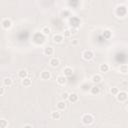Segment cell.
<instances>
[{
  "label": "cell",
  "instance_id": "cell-21",
  "mask_svg": "<svg viewBox=\"0 0 128 128\" xmlns=\"http://www.w3.org/2000/svg\"><path fill=\"white\" fill-rule=\"evenodd\" d=\"M51 118L54 119V120H58L61 118V114L58 110H55V111H52L51 112Z\"/></svg>",
  "mask_w": 128,
  "mask_h": 128
},
{
  "label": "cell",
  "instance_id": "cell-25",
  "mask_svg": "<svg viewBox=\"0 0 128 128\" xmlns=\"http://www.w3.org/2000/svg\"><path fill=\"white\" fill-rule=\"evenodd\" d=\"M50 32H51V29H50V27H48V26H44V27L42 28V30H41V33H42L43 35H48V34H50Z\"/></svg>",
  "mask_w": 128,
  "mask_h": 128
},
{
  "label": "cell",
  "instance_id": "cell-30",
  "mask_svg": "<svg viewBox=\"0 0 128 128\" xmlns=\"http://www.w3.org/2000/svg\"><path fill=\"white\" fill-rule=\"evenodd\" d=\"M68 95H69V93H67V92H63V93H61V98H62V100L65 101V100L68 98Z\"/></svg>",
  "mask_w": 128,
  "mask_h": 128
},
{
  "label": "cell",
  "instance_id": "cell-35",
  "mask_svg": "<svg viewBox=\"0 0 128 128\" xmlns=\"http://www.w3.org/2000/svg\"><path fill=\"white\" fill-rule=\"evenodd\" d=\"M78 44V40L77 39H73L72 40V45H77Z\"/></svg>",
  "mask_w": 128,
  "mask_h": 128
},
{
  "label": "cell",
  "instance_id": "cell-34",
  "mask_svg": "<svg viewBox=\"0 0 128 128\" xmlns=\"http://www.w3.org/2000/svg\"><path fill=\"white\" fill-rule=\"evenodd\" d=\"M5 93V88L4 87H2V86H0V96L1 95H3Z\"/></svg>",
  "mask_w": 128,
  "mask_h": 128
},
{
  "label": "cell",
  "instance_id": "cell-10",
  "mask_svg": "<svg viewBox=\"0 0 128 128\" xmlns=\"http://www.w3.org/2000/svg\"><path fill=\"white\" fill-rule=\"evenodd\" d=\"M49 64H50L51 67H54V68H55V67H58V66L60 65V60H59L58 58H56V57H53V58L50 59Z\"/></svg>",
  "mask_w": 128,
  "mask_h": 128
},
{
  "label": "cell",
  "instance_id": "cell-19",
  "mask_svg": "<svg viewBox=\"0 0 128 128\" xmlns=\"http://www.w3.org/2000/svg\"><path fill=\"white\" fill-rule=\"evenodd\" d=\"M109 69H110V67H109V65H108L107 63H103V64H101V65L99 66V70H100V72H102V73L108 72Z\"/></svg>",
  "mask_w": 128,
  "mask_h": 128
},
{
  "label": "cell",
  "instance_id": "cell-32",
  "mask_svg": "<svg viewBox=\"0 0 128 128\" xmlns=\"http://www.w3.org/2000/svg\"><path fill=\"white\" fill-rule=\"evenodd\" d=\"M68 4H69L70 6H77V5L79 4V2H78V1H69Z\"/></svg>",
  "mask_w": 128,
  "mask_h": 128
},
{
  "label": "cell",
  "instance_id": "cell-6",
  "mask_svg": "<svg viewBox=\"0 0 128 128\" xmlns=\"http://www.w3.org/2000/svg\"><path fill=\"white\" fill-rule=\"evenodd\" d=\"M82 57H83L84 60L89 61V60H91V59L94 57V53H93L91 50H85V51L82 53Z\"/></svg>",
  "mask_w": 128,
  "mask_h": 128
},
{
  "label": "cell",
  "instance_id": "cell-28",
  "mask_svg": "<svg viewBox=\"0 0 128 128\" xmlns=\"http://www.w3.org/2000/svg\"><path fill=\"white\" fill-rule=\"evenodd\" d=\"M118 92H119V89H118L117 87H111V88H110V93H111L112 95L116 96V95L118 94Z\"/></svg>",
  "mask_w": 128,
  "mask_h": 128
},
{
  "label": "cell",
  "instance_id": "cell-18",
  "mask_svg": "<svg viewBox=\"0 0 128 128\" xmlns=\"http://www.w3.org/2000/svg\"><path fill=\"white\" fill-rule=\"evenodd\" d=\"M44 54L46 55V56H51V55H53V53H54V50H53V48L51 47V46H46L45 48H44Z\"/></svg>",
  "mask_w": 128,
  "mask_h": 128
},
{
  "label": "cell",
  "instance_id": "cell-29",
  "mask_svg": "<svg viewBox=\"0 0 128 128\" xmlns=\"http://www.w3.org/2000/svg\"><path fill=\"white\" fill-rule=\"evenodd\" d=\"M68 16H70V11L69 10H63L61 12V17L62 18H67Z\"/></svg>",
  "mask_w": 128,
  "mask_h": 128
},
{
  "label": "cell",
  "instance_id": "cell-1",
  "mask_svg": "<svg viewBox=\"0 0 128 128\" xmlns=\"http://www.w3.org/2000/svg\"><path fill=\"white\" fill-rule=\"evenodd\" d=\"M127 14V8L124 5H119L115 9V15L117 17H125Z\"/></svg>",
  "mask_w": 128,
  "mask_h": 128
},
{
  "label": "cell",
  "instance_id": "cell-22",
  "mask_svg": "<svg viewBox=\"0 0 128 128\" xmlns=\"http://www.w3.org/2000/svg\"><path fill=\"white\" fill-rule=\"evenodd\" d=\"M3 84H4V86H6V87H10V86L13 84V81H12V79H11L10 77H6V78L3 79Z\"/></svg>",
  "mask_w": 128,
  "mask_h": 128
},
{
  "label": "cell",
  "instance_id": "cell-36",
  "mask_svg": "<svg viewBox=\"0 0 128 128\" xmlns=\"http://www.w3.org/2000/svg\"><path fill=\"white\" fill-rule=\"evenodd\" d=\"M23 128H32V126H31V125H29V124H26V125H24V126H23Z\"/></svg>",
  "mask_w": 128,
  "mask_h": 128
},
{
  "label": "cell",
  "instance_id": "cell-16",
  "mask_svg": "<svg viewBox=\"0 0 128 128\" xmlns=\"http://www.w3.org/2000/svg\"><path fill=\"white\" fill-rule=\"evenodd\" d=\"M18 77L23 80V79H25V78L28 77V72L25 69H21V70L18 71Z\"/></svg>",
  "mask_w": 128,
  "mask_h": 128
},
{
  "label": "cell",
  "instance_id": "cell-13",
  "mask_svg": "<svg viewBox=\"0 0 128 128\" xmlns=\"http://www.w3.org/2000/svg\"><path fill=\"white\" fill-rule=\"evenodd\" d=\"M63 75L67 78V77H70L73 75V69L71 67H65L63 69Z\"/></svg>",
  "mask_w": 128,
  "mask_h": 128
},
{
  "label": "cell",
  "instance_id": "cell-3",
  "mask_svg": "<svg viewBox=\"0 0 128 128\" xmlns=\"http://www.w3.org/2000/svg\"><path fill=\"white\" fill-rule=\"evenodd\" d=\"M81 121H82V123L85 124V125H90V124L93 123V121H94V117H93L91 114L87 113V114H84V115L82 116Z\"/></svg>",
  "mask_w": 128,
  "mask_h": 128
},
{
  "label": "cell",
  "instance_id": "cell-15",
  "mask_svg": "<svg viewBox=\"0 0 128 128\" xmlns=\"http://www.w3.org/2000/svg\"><path fill=\"white\" fill-rule=\"evenodd\" d=\"M56 81H57V83H58L59 85H64V84H66V82H67V78H66L64 75H59V76H57Z\"/></svg>",
  "mask_w": 128,
  "mask_h": 128
},
{
  "label": "cell",
  "instance_id": "cell-12",
  "mask_svg": "<svg viewBox=\"0 0 128 128\" xmlns=\"http://www.w3.org/2000/svg\"><path fill=\"white\" fill-rule=\"evenodd\" d=\"M102 81V77L99 75V74H94L92 77H91V82L94 83V84H99L100 82Z\"/></svg>",
  "mask_w": 128,
  "mask_h": 128
},
{
  "label": "cell",
  "instance_id": "cell-24",
  "mask_svg": "<svg viewBox=\"0 0 128 128\" xmlns=\"http://www.w3.org/2000/svg\"><path fill=\"white\" fill-rule=\"evenodd\" d=\"M31 84H32V80L29 77H27V78L22 80V85L25 86V87H29V86H31Z\"/></svg>",
  "mask_w": 128,
  "mask_h": 128
},
{
  "label": "cell",
  "instance_id": "cell-2",
  "mask_svg": "<svg viewBox=\"0 0 128 128\" xmlns=\"http://www.w3.org/2000/svg\"><path fill=\"white\" fill-rule=\"evenodd\" d=\"M33 42L36 44H42L45 42V35H43L41 32H37L33 35Z\"/></svg>",
  "mask_w": 128,
  "mask_h": 128
},
{
  "label": "cell",
  "instance_id": "cell-17",
  "mask_svg": "<svg viewBox=\"0 0 128 128\" xmlns=\"http://www.w3.org/2000/svg\"><path fill=\"white\" fill-rule=\"evenodd\" d=\"M90 92H91V94H93V95H99L100 92H101V90H100V87H99V86L94 85V86L91 87Z\"/></svg>",
  "mask_w": 128,
  "mask_h": 128
},
{
  "label": "cell",
  "instance_id": "cell-26",
  "mask_svg": "<svg viewBox=\"0 0 128 128\" xmlns=\"http://www.w3.org/2000/svg\"><path fill=\"white\" fill-rule=\"evenodd\" d=\"M120 72L122 74H126L128 72V66H127V64H123V65L120 66Z\"/></svg>",
  "mask_w": 128,
  "mask_h": 128
},
{
  "label": "cell",
  "instance_id": "cell-11",
  "mask_svg": "<svg viewBox=\"0 0 128 128\" xmlns=\"http://www.w3.org/2000/svg\"><path fill=\"white\" fill-rule=\"evenodd\" d=\"M40 78H41L42 80H49V79L51 78V73H50L49 71H47V70L42 71V72L40 73Z\"/></svg>",
  "mask_w": 128,
  "mask_h": 128
},
{
  "label": "cell",
  "instance_id": "cell-23",
  "mask_svg": "<svg viewBox=\"0 0 128 128\" xmlns=\"http://www.w3.org/2000/svg\"><path fill=\"white\" fill-rule=\"evenodd\" d=\"M103 37H104V39H110V38L112 37V31L109 30V29L104 30V32H103Z\"/></svg>",
  "mask_w": 128,
  "mask_h": 128
},
{
  "label": "cell",
  "instance_id": "cell-4",
  "mask_svg": "<svg viewBox=\"0 0 128 128\" xmlns=\"http://www.w3.org/2000/svg\"><path fill=\"white\" fill-rule=\"evenodd\" d=\"M69 23H70V25H71L72 28L77 29V28L80 26L81 21H80V19H79L77 16H72V17L69 19Z\"/></svg>",
  "mask_w": 128,
  "mask_h": 128
},
{
  "label": "cell",
  "instance_id": "cell-9",
  "mask_svg": "<svg viewBox=\"0 0 128 128\" xmlns=\"http://www.w3.org/2000/svg\"><path fill=\"white\" fill-rule=\"evenodd\" d=\"M91 87H92V85H91L89 82H87V81H86V82H83V83L81 84V86H80L81 90L84 91V92H88V91H90Z\"/></svg>",
  "mask_w": 128,
  "mask_h": 128
},
{
  "label": "cell",
  "instance_id": "cell-7",
  "mask_svg": "<svg viewBox=\"0 0 128 128\" xmlns=\"http://www.w3.org/2000/svg\"><path fill=\"white\" fill-rule=\"evenodd\" d=\"M1 26H2L3 29L8 30V29L11 28V26H12V21H11L10 19H8V18H5V19L2 20V22H1Z\"/></svg>",
  "mask_w": 128,
  "mask_h": 128
},
{
  "label": "cell",
  "instance_id": "cell-14",
  "mask_svg": "<svg viewBox=\"0 0 128 128\" xmlns=\"http://www.w3.org/2000/svg\"><path fill=\"white\" fill-rule=\"evenodd\" d=\"M56 107H57L58 111H62V110H65V109H66L67 105H66V102H65V101L61 100V101H58V102H57Z\"/></svg>",
  "mask_w": 128,
  "mask_h": 128
},
{
  "label": "cell",
  "instance_id": "cell-8",
  "mask_svg": "<svg viewBox=\"0 0 128 128\" xmlns=\"http://www.w3.org/2000/svg\"><path fill=\"white\" fill-rule=\"evenodd\" d=\"M67 99H68L69 102H71V103H75V102L78 101L79 96H78V94H76V93H69Z\"/></svg>",
  "mask_w": 128,
  "mask_h": 128
},
{
  "label": "cell",
  "instance_id": "cell-33",
  "mask_svg": "<svg viewBox=\"0 0 128 128\" xmlns=\"http://www.w3.org/2000/svg\"><path fill=\"white\" fill-rule=\"evenodd\" d=\"M69 31H70L71 35H73V34H76V33H77V29H75V28H71V29H69Z\"/></svg>",
  "mask_w": 128,
  "mask_h": 128
},
{
  "label": "cell",
  "instance_id": "cell-20",
  "mask_svg": "<svg viewBox=\"0 0 128 128\" xmlns=\"http://www.w3.org/2000/svg\"><path fill=\"white\" fill-rule=\"evenodd\" d=\"M63 40H64V37H63V35H61V34H55V35L53 36V41H54L55 43H61Z\"/></svg>",
  "mask_w": 128,
  "mask_h": 128
},
{
  "label": "cell",
  "instance_id": "cell-5",
  "mask_svg": "<svg viewBox=\"0 0 128 128\" xmlns=\"http://www.w3.org/2000/svg\"><path fill=\"white\" fill-rule=\"evenodd\" d=\"M128 98V94L126 91H119L118 94L116 95V99L119 101V102H125Z\"/></svg>",
  "mask_w": 128,
  "mask_h": 128
},
{
  "label": "cell",
  "instance_id": "cell-31",
  "mask_svg": "<svg viewBox=\"0 0 128 128\" xmlns=\"http://www.w3.org/2000/svg\"><path fill=\"white\" fill-rule=\"evenodd\" d=\"M71 36V33H70V31H69V29H67V30H65L64 31V38H69Z\"/></svg>",
  "mask_w": 128,
  "mask_h": 128
},
{
  "label": "cell",
  "instance_id": "cell-27",
  "mask_svg": "<svg viewBox=\"0 0 128 128\" xmlns=\"http://www.w3.org/2000/svg\"><path fill=\"white\" fill-rule=\"evenodd\" d=\"M8 126V121L6 119H0V128H6Z\"/></svg>",
  "mask_w": 128,
  "mask_h": 128
}]
</instances>
